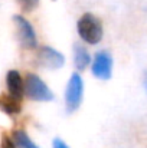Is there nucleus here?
<instances>
[{"instance_id": "423d86ee", "label": "nucleus", "mask_w": 147, "mask_h": 148, "mask_svg": "<svg viewBox=\"0 0 147 148\" xmlns=\"http://www.w3.org/2000/svg\"><path fill=\"white\" fill-rule=\"evenodd\" d=\"M38 62L41 66L46 69H59L65 63V56L59 50L53 49L50 46H42L38 50Z\"/></svg>"}, {"instance_id": "39448f33", "label": "nucleus", "mask_w": 147, "mask_h": 148, "mask_svg": "<svg viewBox=\"0 0 147 148\" xmlns=\"http://www.w3.org/2000/svg\"><path fill=\"white\" fill-rule=\"evenodd\" d=\"M91 71L94 73V76H97L98 79L107 81L111 78V72H112V58L107 50L97 52L92 60V66Z\"/></svg>"}, {"instance_id": "1a4fd4ad", "label": "nucleus", "mask_w": 147, "mask_h": 148, "mask_svg": "<svg viewBox=\"0 0 147 148\" xmlns=\"http://www.w3.org/2000/svg\"><path fill=\"white\" fill-rule=\"evenodd\" d=\"M90 63H91V56H90L88 50L82 45L75 43L74 45V65H75V68L79 72H82L88 68Z\"/></svg>"}, {"instance_id": "9d476101", "label": "nucleus", "mask_w": 147, "mask_h": 148, "mask_svg": "<svg viewBox=\"0 0 147 148\" xmlns=\"http://www.w3.org/2000/svg\"><path fill=\"white\" fill-rule=\"evenodd\" d=\"M12 140H13L16 148H39L23 130H14L12 132Z\"/></svg>"}, {"instance_id": "6e6552de", "label": "nucleus", "mask_w": 147, "mask_h": 148, "mask_svg": "<svg viewBox=\"0 0 147 148\" xmlns=\"http://www.w3.org/2000/svg\"><path fill=\"white\" fill-rule=\"evenodd\" d=\"M0 109L7 115H17L22 111V101L10 97L9 94L0 95Z\"/></svg>"}, {"instance_id": "4468645a", "label": "nucleus", "mask_w": 147, "mask_h": 148, "mask_svg": "<svg viewBox=\"0 0 147 148\" xmlns=\"http://www.w3.org/2000/svg\"><path fill=\"white\" fill-rule=\"evenodd\" d=\"M144 89H146V92H147V73L144 75Z\"/></svg>"}, {"instance_id": "9b49d317", "label": "nucleus", "mask_w": 147, "mask_h": 148, "mask_svg": "<svg viewBox=\"0 0 147 148\" xmlns=\"http://www.w3.org/2000/svg\"><path fill=\"white\" fill-rule=\"evenodd\" d=\"M17 4L22 7L23 12L29 13V12H33L38 6H39V1L41 0H16Z\"/></svg>"}, {"instance_id": "f257e3e1", "label": "nucleus", "mask_w": 147, "mask_h": 148, "mask_svg": "<svg viewBox=\"0 0 147 148\" xmlns=\"http://www.w3.org/2000/svg\"><path fill=\"white\" fill-rule=\"evenodd\" d=\"M77 29L79 38L90 45H97L102 39V23L92 13H84L78 20Z\"/></svg>"}, {"instance_id": "ddd939ff", "label": "nucleus", "mask_w": 147, "mask_h": 148, "mask_svg": "<svg viewBox=\"0 0 147 148\" xmlns=\"http://www.w3.org/2000/svg\"><path fill=\"white\" fill-rule=\"evenodd\" d=\"M52 148H69L61 138H55L53 141H52Z\"/></svg>"}, {"instance_id": "f8f14e48", "label": "nucleus", "mask_w": 147, "mask_h": 148, "mask_svg": "<svg viewBox=\"0 0 147 148\" xmlns=\"http://www.w3.org/2000/svg\"><path fill=\"white\" fill-rule=\"evenodd\" d=\"M0 148H16L12 137L7 134V132H3L1 134V141H0Z\"/></svg>"}, {"instance_id": "f03ea898", "label": "nucleus", "mask_w": 147, "mask_h": 148, "mask_svg": "<svg viewBox=\"0 0 147 148\" xmlns=\"http://www.w3.org/2000/svg\"><path fill=\"white\" fill-rule=\"evenodd\" d=\"M23 88H25V94L32 101L48 102V101L53 99V94L49 89V86L35 73L26 75V78L23 81Z\"/></svg>"}, {"instance_id": "20e7f679", "label": "nucleus", "mask_w": 147, "mask_h": 148, "mask_svg": "<svg viewBox=\"0 0 147 148\" xmlns=\"http://www.w3.org/2000/svg\"><path fill=\"white\" fill-rule=\"evenodd\" d=\"M13 23L16 27V36H17L20 46L23 49H35L38 46V39H36V33L30 22L26 17L16 14L13 17Z\"/></svg>"}, {"instance_id": "0eeeda50", "label": "nucleus", "mask_w": 147, "mask_h": 148, "mask_svg": "<svg viewBox=\"0 0 147 148\" xmlns=\"http://www.w3.org/2000/svg\"><path fill=\"white\" fill-rule=\"evenodd\" d=\"M6 86H7V91H9V95L13 97L16 99L23 98V94H25V88H23V79L20 76V73L14 69L9 71L7 75H6Z\"/></svg>"}, {"instance_id": "7ed1b4c3", "label": "nucleus", "mask_w": 147, "mask_h": 148, "mask_svg": "<svg viewBox=\"0 0 147 148\" xmlns=\"http://www.w3.org/2000/svg\"><path fill=\"white\" fill-rule=\"evenodd\" d=\"M82 97H84V81L79 73H72L65 89V105L69 114L81 106Z\"/></svg>"}]
</instances>
